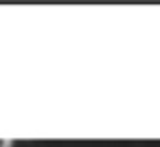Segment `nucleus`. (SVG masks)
Masks as SVG:
<instances>
[{"mask_svg":"<svg viewBox=\"0 0 160 147\" xmlns=\"http://www.w3.org/2000/svg\"><path fill=\"white\" fill-rule=\"evenodd\" d=\"M0 147H13V140L11 138H0Z\"/></svg>","mask_w":160,"mask_h":147,"instance_id":"1","label":"nucleus"}]
</instances>
